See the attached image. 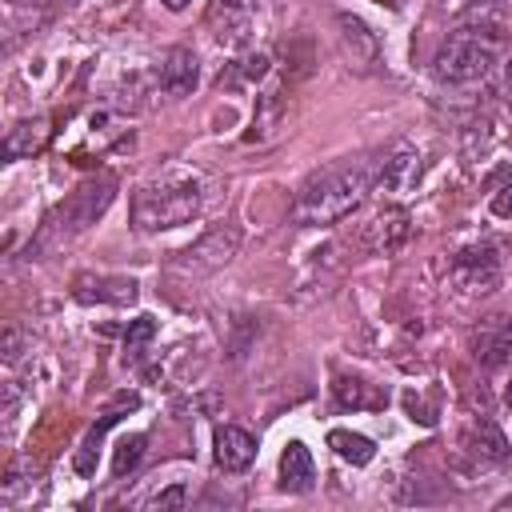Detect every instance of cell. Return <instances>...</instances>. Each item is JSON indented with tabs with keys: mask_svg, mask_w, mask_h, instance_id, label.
I'll use <instances>...</instances> for the list:
<instances>
[{
	"mask_svg": "<svg viewBox=\"0 0 512 512\" xmlns=\"http://www.w3.org/2000/svg\"><path fill=\"white\" fill-rule=\"evenodd\" d=\"M372 192V160H332L316 168L296 196L300 224H336Z\"/></svg>",
	"mask_w": 512,
	"mask_h": 512,
	"instance_id": "cell-1",
	"label": "cell"
},
{
	"mask_svg": "<svg viewBox=\"0 0 512 512\" xmlns=\"http://www.w3.org/2000/svg\"><path fill=\"white\" fill-rule=\"evenodd\" d=\"M200 212V180L196 176H164L144 184L132 196V224L136 232H164L180 228Z\"/></svg>",
	"mask_w": 512,
	"mask_h": 512,
	"instance_id": "cell-2",
	"label": "cell"
},
{
	"mask_svg": "<svg viewBox=\"0 0 512 512\" xmlns=\"http://www.w3.org/2000/svg\"><path fill=\"white\" fill-rule=\"evenodd\" d=\"M492 64H496V28L460 24L436 48L432 76L440 84H476V80H484L492 72Z\"/></svg>",
	"mask_w": 512,
	"mask_h": 512,
	"instance_id": "cell-3",
	"label": "cell"
},
{
	"mask_svg": "<svg viewBox=\"0 0 512 512\" xmlns=\"http://www.w3.org/2000/svg\"><path fill=\"white\" fill-rule=\"evenodd\" d=\"M112 196H116V180H112V176H92V180H84V184L48 216V224H44L40 236H36V248H56V244L80 236L84 228H92V224L108 212Z\"/></svg>",
	"mask_w": 512,
	"mask_h": 512,
	"instance_id": "cell-4",
	"label": "cell"
},
{
	"mask_svg": "<svg viewBox=\"0 0 512 512\" xmlns=\"http://www.w3.org/2000/svg\"><path fill=\"white\" fill-rule=\"evenodd\" d=\"M236 252H240V228H232V224H216V228H208L200 240H192L184 252H176L172 268H176V272H192V276H200V272H216V268H224Z\"/></svg>",
	"mask_w": 512,
	"mask_h": 512,
	"instance_id": "cell-5",
	"label": "cell"
},
{
	"mask_svg": "<svg viewBox=\"0 0 512 512\" xmlns=\"http://www.w3.org/2000/svg\"><path fill=\"white\" fill-rule=\"evenodd\" d=\"M452 284L468 296H488L500 284V256L492 244H472L452 260Z\"/></svg>",
	"mask_w": 512,
	"mask_h": 512,
	"instance_id": "cell-6",
	"label": "cell"
},
{
	"mask_svg": "<svg viewBox=\"0 0 512 512\" xmlns=\"http://www.w3.org/2000/svg\"><path fill=\"white\" fill-rule=\"evenodd\" d=\"M468 352H472V360L480 368H504L508 356H512V320L504 312H492L480 324H472Z\"/></svg>",
	"mask_w": 512,
	"mask_h": 512,
	"instance_id": "cell-7",
	"label": "cell"
},
{
	"mask_svg": "<svg viewBox=\"0 0 512 512\" xmlns=\"http://www.w3.org/2000/svg\"><path fill=\"white\" fill-rule=\"evenodd\" d=\"M416 176H420V152L412 144H396L380 160H372V188L380 192H404L416 184Z\"/></svg>",
	"mask_w": 512,
	"mask_h": 512,
	"instance_id": "cell-8",
	"label": "cell"
},
{
	"mask_svg": "<svg viewBox=\"0 0 512 512\" xmlns=\"http://www.w3.org/2000/svg\"><path fill=\"white\" fill-rule=\"evenodd\" d=\"M72 296H76L80 304H116V308H124V304H132V300L140 296V284H136L132 276H96V272H80V276L72 280Z\"/></svg>",
	"mask_w": 512,
	"mask_h": 512,
	"instance_id": "cell-9",
	"label": "cell"
},
{
	"mask_svg": "<svg viewBox=\"0 0 512 512\" xmlns=\"http://www.w3.org/2000/svg\"><path fill=\"white\" fill-rule=\"evenodd\" d=\"M256 0H212L208 4V28L220 44H244L252 32Z\"/></svg>",
	"mask_w": 512,
	"mask_h": 512,
	"instance_id": "cell-10",
	"label": "cell"
},
{
	"mask_svg": "<svg viewBox=\"0 0 512 512\" xmlns=\"http://www.w3.org/2000/svg\"><path fill=\"white\" fill-rule=\"evenodd\" d=\"M212 444H216V468L228 472V476L252 468V460H256V440H252V432H244V428H236V424H220Z\"/></svg>",
	"mask_w": 512,
	"mask_h": 512,
	"instance_id": "cell-11",
	"label": "cell"
},
{
	"mask_svg": "<svg viewBox=\"0 0 512 512\" xmlns=\"http://www.w3.org/2000/svg\"><path fill=\"white\" fill-rule=\"evenodd\" d=\"M136 404H140V396H136V392H120V396H116V404H112V408H108V412H104V416H100V420L88 428V436L80 440V448H76V460H72L80 476H92V472H96V452H100V440H104V432H108V428H112V424L124 416V408H136Z\"/></svg>",
	"mask_w": 512,
	"mask_h": 512,
	"instance_id": "cell-12",
	"label": "cell"
},
{
	"mask_svg": "<svg viewBox=\"0 0 512 512\" xmlns=\"http://www.w3.org/2000/svg\"><path fill=\"white\" fill-rule=\"evenodd\" d=\"M200 84V60L192 48H172L160 64V88L168 96H188Z\"/></svg>",
	"mask_w": 512,
	"mask_h": 512,
	"instance_id": "cell-13",
	"label": "cell"
},
{
	"mask_svg": "<svg viewBox=\"0 0 512 512\" xmlns=\"http://www.w3.org/2000/svg\"><path fill=\"white\" fill-rule=\"evenodd\" d=\"M464 448H468L472 456H480V460H492V464H504L508 452H512L492 416H472V420H468V428H464Z\"/></svg>",
	"mask_w": 512,
	"mask_h": 512,
	"instance_id": "cell-14",
	"label": "cell"
},
{
	"mask_svg": "<svg viewBox=\"0 0 512 512\" xmlns=\"http://www.w3.org/2000/svg\"><path fill=\"white\" fill-rule=\"evenodd\" d=\"M312 480H316V464H312L308 444L288 440L284 452H280V488L284 492H308Z\"/></svg>",
	"mask_w": 512,
	"mask_h": 512,
	"instance_id": "cell-15",
	"label": "cell"
},
{
	"mask_svg": "<svg viewBox=\"0 0 512 512\" xmlns=\"http://www.w3.org/2000/svg\"><path fill=\"white\" fill-rule=\"evenodd\" d=\"M36 4H40V0H32V4H24V0H8V8H4L8 48H16L20 36H32V32H40V28L48 24V8H36Z\"/></svg>",
	"mask_w": 512,
	"mask_h": 512,
	"instance_id": "cell-16",
	"label": "cell"
},
{
	"mask_svg": "<svg viewBox=\"0 0 512 512\" xmlns=\"http://www.w3.org/2000/svg\"><path fill=\"white\" fill-rule=\"evenodd\" d=\"M332 392L340 408H384L388 404V392H376L368 380H356V376H336Z\"/></svg>",
	"mask_w": 512,
	"mask_h": 512,
	"instance_id": "cell-17",
	"label": "cell"
},
{
	"mask_svg": "<svg viewBox=\"0 0 512 512\" xmlns=\"http://www.w3.org/2000/svg\"><path fill=\"white\" fill-rule=\"evenodd\" d=\"M48 136V124L44 120H20L16 128H8L4 136V160H20V156H32Z\"/></svg>",
	"mask_w": 512,
	"mask_h": 512,
	"instance_id": "cell-18",
	"label": "cell"
},
{
	"mask_svg": "<svg viewBox=\"0 0 512 512\" xmlns=\"http://www.w3.org/2000/svg\"><path fill=\"white\" fill-rule=\"evenodd\" d=\"M328 448H332L340 460L356 464V468H364V464L376 456V444H372L368 436H360V432H348V428H332V432H328Z\"/></svg>",
	"mask_w": 512,
	"mask_h": 512,
	"instance_id": "cell-19",
	"label": "cell"
},
{
	"mask_svg": "<svg viewBox=\"0 0 512 512\" xmlns=\"http://www.w3.org/2000/svg\"><path fill=\"white\" fill-rule=\"evenodd\" d=\"M372 232H376V252H396L408 240V212H400V208L380 212L372 220Z\"/></svg>",
	"mask_w": 512,
	"mask_h": 512,
	"instance_id": "cell-20",
	"label": "cell"
},
{
	"mask_svg": "<svg viewBox=\"0 0 512 512\" xmlns=\"http://www.w3.org/2000/svg\"><path fill=\"white\" fill-rule=\"evenodd\" d=\"M144 456V432H132V436H120L116 444V456H112V472L116 476H128Z\"/></svg>",
	"mask_w": 512,
	"mask_h": 512,
	"instance_id": "cell-21",
	"label": "cell"
},
{
	"mask_svg": "<svg viewBox=\"0 0 512 512\" xmlns=\"http://www.w3.org/2000/svg\"><path fill=\"white\" fill-rule=\"evenodd\" d=\"M340 28H344V44H352V40H356V44H360V60H368V64H372V60H376V36L368 32V24L344 12V16H340Z\"/></svg>",
	"mask_w": 512,
	"mask_h": 512,
	"instance_id": "cell-22",
	"label": "cell"
},
{
	"mask_svg": "<svg viewBox=\"0 0 512 512\" xmlns=\"http://www.w3.org/2000/svg\"><path fill=\"white\" fill-rule=\"evenodd\" d=\"M152 336H156V320H152V316H136V320L128 324V332H124V356L136 360Z\"/></svg>",
	"mask_w": 512,
	"mask_h": 512,
	"instance_id": "cell-23",
	"label": "cell"
},
{
	"mask_svg": "<svg viewBox=\"0 0 512 512\" xmlns=\"http://www.w3.org/2000/svg\"><path fill=\"white\" fill-rule=\"evenodd\" d=\"M184 484H172V488H164V492H156L152 496V508H180L184 504Z\"/></svg>",
	"mask_w": 512,
	"mask_h": 512,
	"instance_id": "cell-24",
	"label": "cell"
},
{
	"mask_svg": "<svg viewBox=\"0 0 512 512\" xmlns=\"http://www.w3.org/2000/svg\"><path fill=\"white\" fill-rule=\"evenodd\" d=\"M160 4H164V8H168V12H184V8H188V4H192V0H160Z\"/></svg>",
	"mask_w": 512,
	"mask_h": 512,
	"instance_id": "cell-25",
	"label": "cell"
},
{
	"mask_svg": "<svg viewBox=\"0 0 512 512\" xmlns=\"http://www.w3.org/2000/svg\"><path fill=\"white\" fill-rule=\"evenodd\" d=\"M496 508H500V512H504V508H512V492H508V496H500V500H496Z\"/></svg>",
	"mask_w": 512,
	"mask_h": 512,
	"instance_id": "cell-26",
	"label": "cell"
},
{
	"mask_svg": "<svg viewBox=\"0 0 512 512\" xmlns=\"http://www.w3.org/2000/svg\"><path fill=\"white\" fill-rule=\"evenodd\" d=\"M508 84H512V64H508Z\"/></svg>",
	"mask_w": 512,
	"mask_h": 512,
	"instance_id": "cell-27",
	"label": "cell"
}]
</instances>
